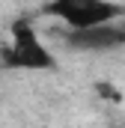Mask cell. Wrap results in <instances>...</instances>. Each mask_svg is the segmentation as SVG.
<instances>
[{
  "label": "cell",
  "instance_id": "1",
  "mask_svg": "<svg viewBox=\"0 0 125 128\" xmlns=\"http://www.w3.org/2000/svg\"><path fill=\"white\" fill-rule=\"evenodd\" d=\"M0 66L15 72H51L57 68V57L51 54V48L39 39V33L27 18H18L12 24V42L0 45Z\"/></svg>",
  "mask_w": 125,
  "mask_h": 128
},
{
  "label": "cell",
  "instance_id": "2",
  "mask_svg": "<svg viewBox=\"0 0 125 128\" xmlns=\"http://www.w3.org/2000/svg\"><path fill=\"white\" fill-rule=\"evenodd\" d=\"M42 15L60 18L66 30H90V27L122 21L125 6L110 3V0H54L42 6Z\"/></svg>",
  "mask_w": 125,
  "mask_h": 128
},
{
  "label": "cell",
  "instance_id": "5",
  "mask_svg": "<svg viewBox=\"0 0 125 128\" xmlns=\"http://www.w3.org/2000/svg\"><path fill=\"white\" fill-rule=\"evenodd\" d=\"M116 128H125V125H116Z\"/></svg>",
  "mask_w": 125,
  "mask_h": 128
},
{
  "label": "cell",
  "instance_id": "4",
  "mask_svg": "<svg viewBox=\"0 0 125 128\" xmlns=\"http://www.w3.org/2000/svg\"><path fill=\"white\" fill-rule=\"evenodd\" d=\"M95 92H98V98H104V101L122 104V90H119L116 84H110V80H98V84H95Z\"/></svg>",
  "mask_w": 125,
  "mask_h": 128
},
{
  "label": "cell",
  "instance_id": "3",
  "mask_svg": "<svg viewBox=\"0 0 125 128\" xmlns=\"http://www.w3.org/2000/svg\"><path fill=\"white\" fill-rule=\"evenodd\" d=\"M62 42L72 51H84V54H104V51H119L125 48V24L113 21V24H101V27H90V30H66Z\"/></svg>",
  "mask_w": 125,
  "mask_h": 128
}]
</instances>
